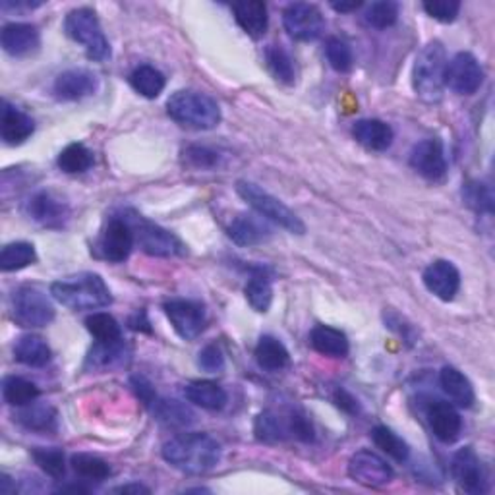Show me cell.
Segmentation results:
<instances>
[{
	"label": "cell",
	"instance_id": "obj_1",
	"mask_svg": "<svg viewBox=\"0 0 495 495\" xmlns=\"http://www.w3.org/2000/svg\"><path fill=\"white\" fill-rule=\"evenodd\" d=\"M163 459L186 474H205L221 461V445L207 433H180L163 445Z\"/></svg>",
	"mask_w": 495,
	"mask_h": 495
},
{
	"label": "cell",
	"instance_id": "obj_2",
	"mask_svg": "<svg viewBox=\"0 0 495 495\" xmlns=\"http://www.w3.org/2000/svg\"><path fill=\"white\" fill-rule=\"evenodd\" d=\"M53 299L74 312L99 309L113 304L107 282L97 274H80L68 279H60L51 284Z\"/></svg>",
	"mask_w": 495,
	"mask_h": 495
},
{
	"label": "cell",
	"instance_id": "obj_3",
	"mask_svg": "<svg viewBox=\"0 0 495 495\" xmlns=\"http://www.w3.org/2000/svg\"><path fill=\"white\" fill-rule=\"evenodd\" d=\"M167 113L180 126L194 130H212L221 122V107L215 99L192 90L172 93L167 101Z\"/></svg>",
	"mask_w": 495,
	"mask_h": 495
},
{
	"label": "cell",
	"instance_id": "obj_4",
	"mask_svg": "<svg viewBox=\"0 0 495 495\" xmlns=\"http://www.w3.org/2000/svg\"><path fill=\"white\" fill-rule=\"evenodd\" d=\"M445 68H447V53L441 41H430L418 53L412 66V85L420 99L428 103H438L443 97Z\"/></svg>",
	"mask_w": 495,
	"mask_h": 495
},
{
	"label": "cell",
	"instance_id": "obj_5",
	"mask_svg": "<svg viewBox=\"0 0 495 495\" xmlns=\"http://www.w3.org/2000/svg\"><path fill=\"white\" fill-rule=\"evenodd\" d=\"M237 192L259 217L275 222L281 229L289 230L291 234H299V237H302L306 232V225L302 219L296 215L289 205H284L279 197L264 190L262 186L248 180H239Z\"/></svg>",
	"mask_w": 495,
	"mask_h": 495
},
{
	"label": "cell",
	"instance_id": "obj_6",
	"mask_svg": "<svg viewBox=\"0 0 495 495\" xmlns=\"http://www.w3.org/2000/svg\"><path fill=\"white\" fill-rule=\"evenodd\" d=\"M65 33L72 41L85 47V55L95 62L110 58V45L103 33L101 23L91 8H76L68 12L65 20Z\"/></svg>",
	"mask_w": 495,
	"mask_h": 495
},
{
	"label": "cell",
	"instance_id": "obj_7",
	"mask_svg": "<svg viewBox=\"0 0 495 495\" xmlns=\"http://www.w3.org/2000/svg\"><path fill=\"white\" fill-rule=\"evenodd\" d=\"M122 217L128 221V225L134 230L135 244L142 248V252L155 257H175L186 252V246L175 237L170 230L155 225L153 221L145 219L135 212H124Z\"/></svg>",
	"mask_w": 495,
	"mask_h": 495
},
{
	"label": "cell",
	"instance_id": "obj_8",
	"mask_svg": "<svg viewBox=\"0 0 495 495\" xmlns=\"http://www.w3.org/2000/svg\"><path fill=\"white\" fill-rule=\"evenodd\" d=\"M10 308L16 324L28 329L47 327L48 324H53L56 316L55 306L48 300V296L37 287H30V284L14 291Z\"/></svg>",
	"mask_w": 495,
	"mask_h": 495
},
{
	"label": "cell",
	"instance_id": "obj_9",
	"mask_svg": "<svg viewBox=\"0 0 495 495\" xmlns=\"http://www.w3.org/2000/svg\"><path fill=\"white\" fill-rule=\"evenodd\" d=\"M282 26L296 41H316L326 30V18L314 4L292 3L282 12Z\"/></svg>",
	"mask_w": 495,
	"mask_h": 495
},
{
	"label": "cell",
	"instance_id": "obj_10",
	"mask_svg": "<svg viewBox=\"0 0 495 495\" xmlns=\"http://www.w3.org/2000/svg\"><path fill=\"white\" fill-rule=\"evenodd\" d=\"M484 83V70L474 55L456 53L445 68V88L456 95H474Z\"/></svg>",
	"mask_w": 495,
	"mask_h": 495
},
{
	"label": "cell",
	"instance_id": "obj_11",
	"mask_svg": "<svg viewBox=\"0 0 495 495\" xmlns=\"http://www.w3.org/2000/svg\"><path fill=\"white\" fill-rule=\"evenodd\" d=\"M451 474L456 486L466 493L478 495L488 491V470L473 447H465L455 453L451 461Z\"/></svg>",
	"mask_w": 495,
	"mask_h": 495
},
{
	"label": "cell",
	"instance_id": "obj_12",
	"mask_svg": "<svg viewBox=\"0 0 495 495\" xmlns=\"http://www.w3.org/2000/svg\"><path fill=\"white\" fill-rule=\"evenodd\" d=\"M172 329L184 341H194L205 329V308L204 304L188 299H170L163 306Z\"/></svg>",
	"mask_w": 495,
	"mask_h": 495
},
{
	"label": "cell",
	"instance_id": "obj_13",
	"mask_svg": "<svg viewBox=\"0 0 495 495\" xmlns=\"http://www.w3.org/2000/svg\"><path fill=\"white\" fill-rule=\"evenodd\" d=\"M23 213L45 229H62L70 219V207L53 192L39 190L23 202Z\"/></svg>",
	"mask_w": 495,
	"mask_h": 495
},
{
	"label": "cell",
	"instance_id": "obj_14",
	"mask_svg": "<svg viewBox=\"0 0 495 495\" xmlns=\"http://www.w3.org/2000/svg\"><path fill=\"white\" fill-rule=\"evenodd\" d=\"M134 244H135L134 230L128 225V221L120 215V217H113L107 222L101 237H99L97 250L101 254V257L107 259V262L122 264L130 257Z\"/></svg>",
	"mask_w": 495,
	"mask_h": 495
},
{
	"label": "cell",
	"instance_id": "obj_15",
	"mask_svg": "<svg viewBox=\"0 0 495 495\" xmlns=\"http://www.w3.org/2000/svg\"><path fill=\"white\" fill-rule=\"evenodd\" d=\"M349 476L366 488H383L393 480V468L374 451H356L349 461Z\"/></svg>",
	"mask_w": 495,
	"mask_h": 495
},
{
	"label": "cell",
	"instance_id": "obj_16",
	"mask_svg": "<svg viewBox=\"0 0 495 495\" xmlns=\"http://www.w3.org/2000/svg\"><path fill=\"white\" fill-rule=\"evenodd\" d=\"M422 281L426 284V289L443 302L455 300V296L461 291L459 269L455 267V264L447 262V259H436V262H431L424 269Z\"/></svg>",
	"mask_w": 495,
	"mask_h": 495
},
{
	"label": "cell",
	"instance_id": "obj_17",
	"mask_svg": "<svg viewBox=\"0 0 495 495\" xmlns=\"http://www.w3.org/2000/svg\"><path fill=\"white\" fill-rule=\"evenodd\" d=\"M411 167L426 180L439 182L447 175V159L439 140L418 142L411 152Z\"/></svg>",
	"mask_w": 495,
	"mask_h": 495
},
{
	"label": "cell",
	"instance_id": "obj_18",
	"mask_svg": "<svg viewBox=\"0 0 495 495\" xmlns=\"http://www.w3.org/2000/svg\"><path fill=\"white\" fill-rule=\"evenodd\" d=\"M99 90V80L85 68H72L62 72L53 83V93L60 101H82Z\"/></svg>",
	"mask_w": 495,
	"mask_h": 495
},
{
	"label": "cell",
	"instance_id": "obj_19",
	"mask_svg": "<svg viewBox=\"0 0 495 495\" xmlns=\"http://www.w3.org/2000/svg\"><path fill=\"white\" fill-rule=\"evenodd\" d=\"M428 424L439 441L453 443L459 439L463 430L461 414L447 401H431L426 408Z\"/></svg>",
	"mask_w": 495,
	"mask_h": 495
},
{
	"label": "cell",
	"instance_id": "obj_20",
	"mask_svg": "<svg viewBox=\"0 0 495 495\" xmlns=\"http://www.w3.org/2000/svg\"><path fill=\"white\" fill-rule=\"evenodd\" d=\"M0 45H3L4 53L10 56H28L35 53L41 45V35L33 23H22V22H12L6 23L0 33Z\"/></svg>",
	"mask_w": 495,
	"mask_h": 495
},
{
	"label": "cell",
	"instance_id": "obj_21",
	"mask_svg": "<svg viewBox=\"0 0 495 495\" xmlns=\"http://www.w3.org/2000/svg\"><path fill=\"white\" fill-rule=\"evenodd\" d=\"M35 132V122L30 115L22 113L20 109L3 101L0 109V135L6 145H22L28 142Z\"/></svg>",
	"mask_w": 495,
	"mask_h": 495
},
{
	"label": "cell",
	"instance_id": "obj_22",
	"mask_svg": "<svg viewBox=\"0 0 495 495\" xmlns=\"http://www.w3.org/2000/svg\"><path fill=\"white\" fill-rule=\"evenodd\" d=\"M271 234L274 232H271V229L264 222V217L259 219V215H250V213H242L239 217H234L229 227L230 240L242 248L264 244L271 239Z\"/></svg>",
	"mask_w": 495,
	"mask_h": 495
},
{
	"label": "cell",
	"instance_id": "obj_23",
	"mask_svg": "<svg viewBox=\"0 0 495 495\" xmlns=\"http://www.w3.org/2000/svg\"><path fill=\"white\" fill-rule=\"evenodd\" d=\"M130 349L122 339L113 343H95L85 358V369L90 371H109L122 368L128 362Z\"/></svg>",
	"mask_w": 495,
	"mask_h": 495
},
{
	"label": "cell",
	"instance_id": "obj_24",
	"mask_svg": "<svg viewBox=\"0 0 495 495\" xmlns=\"http://www.w3.org/2000/svg\"><path fill=\"white\" fill-rule=\"evenodd\" d=\"M354 140L369 152H387L393 143V128L378 118L358 120L352 126Z\"/></svg>",
	"mask_w": 495,
	"mask_h": 495
},
{
	"label": "cell",
	"instance_id": "obj_25",
	"mask_svg": "<svg viewBox=\"0 0 495 495\" xmlns=\"http://www.w3.org/2000/svg\"><path fill=\"white\" fill-rule=\"evenodd\" d=\"M439 386L449 401L461 408H470L476 401V393L470 379L453 366H445L439 371Z\"/></svg>",
	"mask_w": 495,
	"mask_h": 495
},
{
	"label": "cell",
	"instance_id": "obj_26",
	"mask_svg": "<svg viewBox=\"0 0 495 495\" xmlns=\"http://www.w3.org/2000/svg\"><path fill=\"white\" fill-rule=\"evenodd\" d=\"M234 18H237L239 26L254 39L264 37L267 31V4L262 0H242V3L232 4Z\"/></svg>",
	"mask_w": 495,
	"mask_h": 495
},
{
	"label": "cell",
	"instance_id": "obj_27",
	"mask_svg": "<svg viewBox=\"0 0 495 495\" xmlns=\"http://www.w3.org/2000/svg\"><path fill=\"white\" fill-rule=\"evenodd\" d=\"M309 344L314 346V351L329 358H344L351 351L349 337L341 329L329 326L314 327L309 333Z\"/></svg>",
	"mask_w": 495,
	"mask_h": 495
},
{
	"label": "cell",
	"instance_id": "obj_28",
	"mask_svg": "<svg viewBox=\"0 0 495 495\" xmlns=\"http://www.w3.org/2000/svg\"><path fill=\"white\" fill-rule=\"evenodd\" d=\"M184 395L188 403L204 408V411H221L229 401L225 389L217 386V383L205 379L188 383V386L184 387Z\"/></svg>",
	"mask_w": 495,
	"mask_h": 495
},
{
	"label": "cell",
	"instance_id": "obj_29",
	"mask_svg": "<svg viewBox=\"0 0 495 495\" xmlns=\"http://www.w3.org/2000/svg\"><path fill=\"white\" fill-rule=\"evenodd\" d=\"M244 294L246 300L250 302L256 312H269L271 302H274V282H271V277L267 275V271L264 267L252 269V275L244 287Z\"/></svg>",
	"mask_w": 495,
	"mask_h": 495
},
{
	"label": "cell",
	"instance_id": "obj_30",
	"mask_svg": "<svg viewBox=\"0 0 495 495\" xmlns=\"http://www.w3.org/2000/svg\"><path fill=\"white\" fill-rule=\"evenodd\" d=\"M51 346L39 335H23L14 344V358L30 368H43L51 362Z\"/></svg>",
	"mask_w": 495,
	"mask_h": 495
},
{
	"label": "cell",
	"instance_id": "obj_31",
	"mask_svg": "<svg viewBox=\"0 0 495 495\" xmlns=\"http://www.w3.org/2000/svg\"><path fill=\"white\" fill-rule=\"evenodd\" d=\"M256 362L265 371H281L289 366L291 354L277 337L264 335L256 346Z\"/></svg>",
	"mask_w": 495,
	"mask_h": 495
},
{
	"label": "cell",
	"instance_id": "obj_32",
	"mask_svg": "<svg viewBox=\"0 0 495 495\" xmlns=\"http://www.w3.org/2000/svg\"><path fill=\"white\" fill-rule=\"evenodd\" d=\"M14 420L30 431H55L58 426V414L51 404H28L22 406V411L14 414Z\"/></svg>",
	"mask_w": 495,
	"mask_h": 495
},
{
	"label": "cell",
	"instance_id": "obj_33",
	"mask_svg": "<svg viewBox=\"0 0 495 495\" xmlns=\"http://www.w3.org/2000/svg\"><path fill=\"white\" fill-rule=\"evenodd\" d=\"M130 85L145 99H157L161 93H163L167 78L163 76V72L157 70L155 66L150 65H142L135 68L130 74Z\"/></svg>",
	"mask_w": 495,
	"mask_h": 495
},
{
	"label": "cell",
	"instance_id": "obj_34",
	"mask_svg": "<svg viewBox=\"0 0 495 495\" xmlns=\"http://www.w3.org/2000/svg\"><path fill=\"white\" fill-rule=\"evenodd\" d=\"M150 406L153 408V414L159 422L167 426L184 428L194 422V412L190 411V406H186L177 399H155Z\"/></svg>",
	"mask_w": 495,
	"mask_h": 495
},
{
	"label": "cell",
	"instance_id": "obj_35",
	"mask_svg": "<svg viewBox=\"0 0 495 495\" xmlns=\"http://www.w3.org/2000/svg\"><path fill=\"white\" fill-rule=\"evenodd\" d=\"M56 165L62 172H66V175H82V172L93 167V152L88 145H83L80 142L70 143L60 152Z\"/></svg>",
	"mask_w": 495,
	"mask_h": 495
},
{
	"label": "cell",
	"instance_id": "obj_36",
	"mask_svg": "<svg viewBox=\"0 0 495 495\" xmlns=\"http://www.w3.org/2000/svg\"><path fill=\"white\" fill-rule=\"evenodd\" d=\"M265 65L269 72L274 74V78L284 85H292L296 80L294 62L289 55V51L281 45H267L264 51Z\"/></svg>",
	"mask_w": 495,
	"mask_h": 495
},
{
	"label": "cell",
	"instance_id": "obj_37",
	"mask_svg": "<svg viewBox=\"0 0 495 495\" xmlns=\"http://www.w3.org/2000/svg\"><path fill=\"white\" fill-rule=\"evenodd\" d=\"M254 433L259 441L265 443H277L291 438L289 426H287V416H281L274 411H265L256 418Z\"/></svg>",
	"mask_w": 495,
	"mask_h": 495
},
{
	"label": "cell",
	"instance_id": "obj_38",
	"mask_svg": "<svg viewBox=\"0 0 495 495\" xmlns=\"http://www.w3.org/2000/svg\"><path fill=\"white\" fill-rule=\"evenodd\" d=\"M35 262L37 252L35 246L30 242H10L3 248V254H0V269H3L4 274L26 269Z\"/></svg>",
	"mask_w": 495,
	"mask_h": 495
},
{
	"label": "cell",
	"instance_id": "obj_39",
	"mask_svg": "<svg viewBox=\"0 0 495 495\" xmlns=\"http://www.w3.org/2000/svg\"><path fill=\"white\" fill-rule=\"evenodd\" d=\"M39 387L33 381L18 376H10L3 383V397L10 406H28L39 399Z\"/></svg>",
	"mask_w": 495,
	"mask_h": 495
},
{
	"label": "cell",
	"instance_id": "obj_40",
	"mask_svg": "<svg viewBox=\"0 0 495 495\" xmlns=\"http://www.w3.org/2000/svg\"><path fill=\"white\" fill-rule=\"evenodd\" d=\"M371 441L376 443L378 449L389 455L391 459H395L397 463H406L408 456H411V447H408V443L387 426H376L371 430Z\"/></svg>",
	"mask_w": 495,
	"mask_h": 495
},
{
	"label": "cell",
	"instance_id": "obj_41",
	"mask_svg": "<svg viewBox=\"0 0 495 495\" xmlns=\"http://www.w3.org/2000/svg\"><path fill=\"white\" fill-rule=\"evenodd\" d=\"M70 465L74 468V473L78 476L91 480V482H103L110 474H113V468L107 461H103L101 456L91 455V453H78L70 459Z\"/></svg>",
	"mask_w": 495,
	"mask_h": 495
},
{
	"label": "cell",
	"instance_id": "obj_42",
	"mask_svg": "<svg viewBox=\"0 0 495 495\" xmlns=\"http://www.w3.org/2000/svg\"><path fill=\"white\" fill-rule=\"evenodd\" d=\"M85 329L91 333V337L97 343H113L122 339V329L118 321L105 312L91 314L85 319Z\"/></svg>",
	"mask_w": 495,
	"mask_h": 495
},
{
	"label": "cell",
	"instance_id": "obj_43",
	"mask_svg": "<svg viewBox=\"0 0 495 495\" xmlns=\"http://www.w3.org/2000/svg\"><path fill=\"white\" fill-rule=\"evenodd\" d=\"M463 200L465 204L476 213H493V190L491 186L480 180L466 182L463 188Z\"/></svg>",
	"mask_w": 495,
	"mask_h": 495
},
{
	"label": "cell",
	"instance_id": "obj_44",
	"mask_svg": "<svg viewBox=\"0 0 495 495\" xmlns=\"http://www.w3.org/2000/svg\"><path fill=\"white\" fill-rule=\"evenodd\" d=\"M33 461L37 463L47 476L55 480L65 478L66 474V456L65 451L58 447H35L31 451Z\"/></svg>",
	"mask_w": 495,
	"mask_h": 495
},
{
	"label": "cell",
	"instance_id": "obj_45",
	"mask_svg": "<svg viewBox=\"0 0 495 495\" xmlns=\"http://www.w3.org/2000/svg\"><path fill=\"white\" fill-rule=\"evenodd\" d=\"M364 20L371 28L387 30V28L395 26L399 20V4L391 3V0H379V3H371L366 10Z\"/></svg>",
	"mask_w": 495,
	"mask_h": 495
},
{
	"label": "cell",
	"instance_id": "obj_46",
	"mask_svg": "<svg viewBox=\"0 0 495 495\" xmlns=\"http://www.w3.org/2000/svg\"><path fill=\"white\" fill-rule=\"evenodd\" d=\"M326 56L333 70L337 72H349L352 68V48L351 45L339 39V37H331L326 45Z\"/></svg>",
	"mask_w": 495,
	"mask_h": 495
},
{
	"label": "cell",
	"instance_id": "obj_47",
	"mask_svg": "<svg viewBox=\"0 0 495 495\" xmlns=\"http://www.w3.org/2000/svg\"><path fill=\"white\" fill-rule=\"evenodd\" d=\"M426 14L441 23H451L456 20L461 12L459 0H426L422 4Z\"/></svg>",
	"mask_w": 495,
	"mask_h": 495
},
{
	"label": "cell",
	"instance_id": "obj_48",
	"mask_svg": "<svg viewBox=\"0 0 495 495\" xmlns=\"http://www.w3.org/2000/svg\"><path fill=\"white\" fill-rule=\"evenodd\" d=\"M289 433L292 438L304 443H312L316 439V430L312 420H309L302 411H291L287 416Z\"/></svg>",
	"mask_w": 495,
	"mask_h": 495
},
{
	"label": "cell",
	"instance_id": "obj_49",
	"mask_svg": "<svg viewBox=\"0 0 495 495\" xmlns=\"http://www.w3.org/2000/svg\"><path fill=\"white\" fill-rule=\"evenodd\" d=\"M184 157L195 169H215L221 163V153L209 150L205 145H190L184 152Z\"/></svg>",
	"mask_w": 495,
	"mask_h": 495
},
{
	"label": "cell",
	"instance_id": "obj_50",
	"mask_svg": "<svg viewBox=\"0 0 495 495\" xmlns=\"http://www.w3.org/2000/svg\"><path fill=\"white\" fill-rule=\"evenodd\" d=\"M197 366L207 374H219V371L225 369V354L217 344H207L197 354Z\"/></svg>",
	"mask_w": 495,
	"mask_h": 495
},
{
	"label": "cell",
	"instance_id": "obj_51",
	"mask_svg": "<svg viewBox=\"0 0 495 495\" xmlns=\"http://www.w3.org/2000/svg\"><path fill=\"white\" fill-rule=\"evenodd\" d=\"M333 403H335L341 411H344L346 414H358L360 412V404L352 397L349 391H344L343 387H339L335 393H333Z\"/></svg>",
	"mask_w": 495,
	"mask_h": 495
},
{
	"label": "cell",
	"instance_id": "obj_52",
	"mask_svg": "<svg viewBox=\"0 0 495 495\" xmlns=\"http://www.w3.org/2000/svg\"><path fill=\"white\" fill-rule=\"evenodd\" d=\"M115 493H134V495H140V493H150V488H145L142 484H126V486H120L115 490Z\"/></svg>",
	"mask_w": 495,
	"mask_h": 495
},
{
	"label": "cell",
	"instance_id": "obj_53",
	"mask_svg": "<svg viewBox=\"0 0 495 495\" xmlns=\"http://www.w3.org/2000/svg\"><path fill=\"white\" fill-rule=\"evenodd\" d=\"M362 6L360 0H354V3H333L331 8L337 10V12H354Z\"/></svg>",
	"mask_w": 495,
	"mask_h": 495
},
{
	"label": "cell",
	"instance_id": "obj_54",
	"mask_svg": "<svg viewBox=\"0 0 495 495\" xmlns=\"http://www.w3.org/2000/svg\"><path fill=\"white\" fill-rule=\"evenodd\" d=\"M41 3H14V4H10V3H3V10L8 12L10 8H14V10H33V8H39Z\"/></svg>",
	"mask_w": 495,
	"mask_h": 495
},
{
	"label": "cell",
	"instance_id": "obj_55",
	"mask_svg": "<svg viewBox=\"0 0 495 495\" xmlns=\"http://www.w3.org/2000/svg\"><path fill=\"white\" fill-rule=\"evenodd\" d=\"M10 484H12V478L8 476V474H3V476H0V493H12V491H16L14 488H10Z\"/></svg>",
	"mask_w": 495,
	"mask_h": 495
}]
</instances>
